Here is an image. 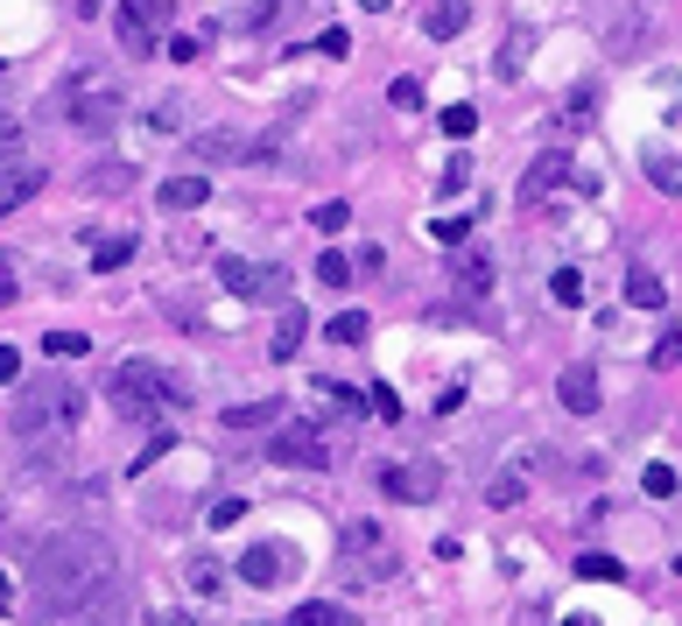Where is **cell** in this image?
I'll return each instance as SVG.
<instances>
[{
	"label": "cell",
	"mask_w": 682,
	"mask_h": 626,
	"mask_svg": "<svg viewBox=\"0 0 682 626\" xmlns=\"http://www.w3.org/2000/svg\"><path fill=\"white\" fill-rule=\"evenodd\" d=\"M0 71H8V64H0Z\"/></svg>",
	"instance_id": "cell-49"
},
{
	"label": "cell",
	"mask_w": 682,
	"mask_h": 626,
	"mask_svg": "<svg viewBox=\"0 0 682 626\" xmlns=\"http://www.w3.org/2000/svg\"><path fill=\"white\" fill-rule=\"evenodd\" d=\"M219 289L239 296V303H281V296H289V282H281V268H260V261L219 254Z\"/></svg>",
	"instance_id": "cell-3"
},
{
	"label": "cell",
	"mask_w": 682,
	"mask_h": 626,
	"mask_svg": "<svg viewBox=\"0 0 682 626\" xmlns=\"http://www.w3.org/2000/svg\"><path fill=\"white\" fill-rule=\"evenodd\" d=\"M317 50H324V56H345L352 35H345V29H324V35H317Z\"/></svg>",
	"instance_id": "cell-42"
},
{
	"label": "cell",
	"mask_w": 682,
	"mask_h": 626,
	"mask_svg": "<svg viewBox=\"0 0 682 626\" xmlns=\"http://www.w3.org/2000/svg\"><path fill=\"white\" fill-rule=\"evenodd\" d=\"M113 29H120L127 56H156V43H162V0H120V8H113Z\"/></svg>",
	"instance_id": "cell-5"
},
{
	"label": "cell",
	"mask_w": 682,
	"mask_h": 626,
	"mask_svg": "<svg viewBox=\"0 0 682 626\" xmlns=\"http://www.w3.org/2000/svg\"><path fill=\"white\" fill-rule=\"evenodd\" d=\"M640 486H648L654 500H675V486H682V479H675V465H648V479H640Z\"/></svg>",
	"instance_id": "cell-36"
},
{
	"label": "cell",
	"mask_w": 682,
	"mask_h": 626,
	"mask_svg": "<svg viewBox=\"0 0 682 626\" xmlns=\"http://www.w3.org/2000/svg\"><path fill=\"white\" fill-rule=\"evenodd\" d=\"M120 183H135V177H127V162H99L85 177V191H120Z\"/></svg>",
	"instance_id": "cell-35"
},
{
	"label": "cell",
	"mask_w": 682,
	"mask_h": 626,
	"mask_svg": "<svg viewBox=\"0 0 682 626\" xmlns=\"http://www.w3.org/2000/svg\"><path fill=\"white\" fill-rule=\"evenodd\" d=\"M225 429H268L275 423V402H239V409H219Z\"/></svg>",
	"instance_id": "cell-22"
},
{
	"label": "cell",
	"mask_w": 682,
	"mask_h": 626,
	"mask_svg": "<svg viewBox=\"0 0 682 626\" xmlns=\"http://www.w3.org/2000/svg\"><path fill=\"white\" fill-rule=\"evenodd\" d=\"M43 352H50V359H85V352H92V338H85V331H50V338H43Z\"/></svg>",
	"instance_id": "cell-28"
},
{
	"label": "cell",
	"mask_w": 682,
	"mask_h": 626,
	"mask_svg": "<svg viewBox=\"0 0 682 626\" xmlns=\"http://www.w3.org/2000/svg\"><path fill=\"white\" fill-rule=\"evenodd\" d=\"M239 514H246V500H219V507H212V521H219V528H233Z\"/></svg>",
	"instance_id": "cell-43"
},
{
	"label": "cell",
	"mask_w": 682,
	"mask_h": 626,
	"mask_svg": "<svg viewBox=\"0 0 682 626\" xmlns=\"http://www.w3.org/2000/svg\"><path fill=\"white\" fill-rule=\"evenodd\" d=\"M289 571H296V556L289 549H275V542H254L239 556V577L254 584V592H275V584H289Z\"/></svg>",
	"instance_id": "cell-9"
},
{
	"label": "cell",
	"mask_w": 682,
	"mask_h": 626,
	"mask_svg": "<svg viewBox=\"0 0 682 626\" xmlns=\"http://www.w3.org/2000/svg\"><path fill=\"white\" fill-rule=\"evenodd\" d=\"M268 465H296V471H331V450H324V436H317V429L289 423V429H275V436H268Z\"/></svg>",
	"instance_id": "cell-6"
},
{
	"label": "cell",
	"mask_w": 682,
	"mask_h": 626,
	"mask_svg": "<svg viewBox=\"0 0 682 626\" xmlns=\"http://www.w3.org/2000/svg\"><path fill=\"white\" fill-rule=\"evenodd\" d=\"M296 626H345V605H338V598H310V605H296Z\"/></svg>",
	"instance_id": "cell-25"
},
{
	"label": "cell",
	"mask_w": 682,
	"mask_h": 626,
	"mask_svg": "<svg viewBox=\"0 0 682 626\" xmlns=\"http://www.w3.org/2000/svg\"><path fill=\"white\" fill-rule=\"evenodd\" d=\"M8 303H22V289H14V275H0V310H8Z\"/></svg>",
	"instance_id": "cell-46"
},
{
	"label": "cell",
	"mask_w": 682,
	"mask_h": 626,
	"mask_svg": "<svg viewBox=\"0 0 682 626\" xmlns=\"http://www.w3.org/2000/svg\"><path fill=\"white\" fill-rule=\"evenodd\" d=\"M556 183H571V156H542L535 169H528V183H521V198H528V204H542L548 191H556Z\"/></svg>",
	"instance_id": "cell-15"
},
{
	"label": "cell",
	"mask_w": 682,
	"mask_h": 626,
	"mask_svg": "<svg viewBox=\"0 0 682 626\" xmlns=\"http://www.w3.org/2000/svg\"><path fill=\"white\" fill-rule=\"evenodd\" d=\"M429 240H437V246H458V240H471V225H465V219H437V225H429Z\"/></svg>",
	"instance_id": "cell-38"
},
{
	"label": "cell",
	"mask_w": 682,
	"mask_h": 626,
	"mask_svg": "<svg viewBox=\"0 0 682 626\" xmlns=\"http://www.w3.org/2000/svg\"><path fill=\"white\" fill-rule=\"evenodd\" d=\"M106 402L127 415V423H141V415H156L162 402H177V381L156 367V359H127V367L106 373Z\"/></svg>",
	"instance_id": "cell-2"
},
{
	"label": "cell",
	"mask_w": 682,
	"mask_h": 626,
	"mask_svg": "<svg viewBox=\"0 0 682 626\" xmlns=\"http://www.w3.org/2000/svg\"><path fill=\"white\" fill-rule=\"evenodd\" d=\"M113 120H120V85L78 78V92H71V127H78V135H106Z\"/></svg>",
	"instance_id": "cell-4"
},
{
	"label": "cell",
	"mask_w": 682,
	"mask_h": 626,
	"mask_svg": "<svg viewBox=\"0 0 682 626\" xmlns=\"http://www.w3.org/2000/svg\"><path fill=\"white\" fill-rule=\"evenodd\" d=\"M29 571H35V598H43V613L85 619L92 598L113 584V549H106L99 535H85V528H64V535L35 542Z\"/></svg>",
	"instance_id": "cell-1"
},
{
	"label": "cell",
	"mask_w": 682,
	"mask_h": 626,
	"mask_svg": "<svg viewBox=\"0 0 682 626\" xmlns=\"http://www.w3.org/2000/svg\"><path fill=\"white\" fill-rule=\"evenodd\" d=\"M577 577H592V584H612V577H627V571H619V556H577Z\"/></svg>",
	"instance_id": "cell-32"
},
{
	"label": "cell",
	"mask_w": 682,
	"mask_h": 626,
	"mask_svg": "<svg viewBox=\"0 0 682 626\" xmlns=\"http://www.w3.org/2000/svg\"><path fill=\"white\" fill-rule=\"evenodd\" d=\"M127 261H135V240H99V246H92V275H113V268H127Z\"/></svg>",
	"instance_id": "cell-20"
},
{
	"label": "cell",
	"mask_w": 682,
	"mask_h": 626,
	"mask_svg": "<svg viewBox=\"0 0 682 626\" xmlns=\"http://www.w3.org/2000/svg\"><path fill=\"white\" fill-rule=\"evenodd\" d=\"M627 303H640V310H661V303H669V289H661L654 268H633V275H627Z\"/></svg>",
	"instance_id": "cell-18"
},
{
	"label": "cell",
	"mask_w": 682,
	"mask_h": 626,
	"mask_svg": "<svg viewBox=\"0 0 682 626\" xmlns=\"http://www.w3.org/2000/svg\"><path fill=\"white\" fill-rule=\"evenodd\" d=\"M331 338H338V346H366V338H373V317H366V310H338V317H331Z\"/></svg>",
	"instance_id": "cell-21"
},
{
	"label": "cell",
	"mask_w": 682,
	"mask_h": 626,
	"mask_svg": "<svg viewBox=\"0 0 682 626\" xmlns=\"http://www.w3.org/2000/svg\"><path fill=\"white\" fill-rule=\"evenodd\" d=\"M14 373H22V352H14V346H0V388H8Z\"/></svg>",
	"instance_id": "cell-44"
},
{
	"label": "cell",
	"mask_w": 682,
	"mask_h": 626,
	"mask_svg": "<svg viewBox=\"0 0 682 626\" xmlns=\"http://www.w3.org/2000/svg\"><path fill=\"white\" fill-rule=\"evenodd\" d=\"M317 282H324V289H345V282H352V261L338 254V246H324V254H317Z\"/></svg>",
	"instance_id": "cell-26"
},
{
	"label": "cell",
	"mask_w": 682,
	"mask_h": 626,
	"mask_svg": "<svg viewBox=\"0 0 682 626\" xmlns=\"http://www.w3.org/2000/svg\"><path fill=\"white\" fill-rule=\"evenodd\" d=\"M302 331H310V317H302V303L281 296V317H275V338H268V359H296Z\"/></svg>",
	"instance_id": "cell-13"
},
{
	"label": "cell",
	"mask_w": 682,
	"mask_h": 626,
	"mask_svg": "<svg viewBox=\"0 0 682 626\" xmlns=\"http://www.w3.org/2000/svg\"><path fill=\"white\" fill-rule=\"evenodd\" d=\"M35 191H43V169H29V162H0V219H8L14 204H29Z\"/></svg>",
	"instance_id": "cell-11"
},
{
	"label": "cell",
	"mask_w": 682,
	"mask_h": 626,
	"mask_svg": "<svg viewBox=\"0 0 682 626\" xmlns=\"http://www.w3.org/2000/svg\"><path fill=\"white\" fill-rule=\"evenodd\" d=\"M366 415H387V423H394V415H402V394H394L387 381H373L366 388Z\"/></svg>",
	"instance_id": "cell-31"
},
{
	"label": "cell",
	"mask_w": 682,
	"mask_h": 626,
	"mask_svg": "<svg viewBox=\"0 0 682 626\" xmlns=\"http://www.w3.org/2000/svg\"><path fill=\"white\" fill-rule=\"evenodd\" d=\"M381 492L387 500H437L444 492V465H429V458H415V465H381Z\"/></svg>",
	"instance_id": "cell-7"
},
{
	"label": "cell",
	"mask_w": 682,
	"mask_h": 626,
	"mask_svg": "<svg viewBox=\"0 0 682 626\" xmlns=\"http://www.w3.org/2000/svg\"><path fill=\"white\" fill-rule=\"evenodd\" d=\"M14 141H22V120H8V113H0V156H8Z\"/></svg>",
	"instance_id": "cell-45"
},
{
	"label": "cell",
	"mask_w": 682,
	"mask_h": 626,
	"mask_svg": "<svg viewBox=\"0 0 682 626\" xmlns=\"http://www.w3.org/2000/svg\"><path fill=\"white\" fill-rule=\"evenodd\" d=\"M366 8H394V0H366Z\"/></svg>",
	"instance_id": "cell-48"
},
{
	"label": "cell",
	"mask_w": 682,
	"mask_h": 626,
	"mask_svg": "<svg viewBox=\"0 0 682 626\" xmlns=\"http://www.w3.org/2000/svg\"><path fill=\"white\" fill-rule=\"evenodd\" d=\"M548 296H556L563 310H577V303H584V275L577 268H556V275H548Z\"/></svg>",
	"instance_id": "cell-27"
},
{
	"label": "cell",
	"mask_w": 682,
	"mask_h": 626,
	"mask_svg": "<svg viewBox=\"0 0 682 626\" xmlns=\"http://www.w3.org/2000/svg\"><path fill=\"white\" fill-rule=\"evenodd\" d=\"M450 254H458V289H465V296H486V282H492V261L479 254V246H465V240L450 246Z\"/></svg>",
	"instance_id": "cell-16"
},
{
	"label": "cell",
	"mask_w": 682,
	"mask_h": 626,
	"mask_svg": "<svg viewBox=\"0 0 682 626\" xmlns=\"http://www.w3.org/2000/svg\"><path fill=\"white\" fill-rule=\"evenodd\" d=\"M592 99H598V92H592V85H577V92H571V106H563V127H584V120H592Z\"/></svg>",
	"instance_id": "cell-37"
},
{
	"label": "cell",
	"mask_w": 682,
	"mask_h": 626,
	"mask_svg": "<svg viewBox=\"0 0 682 626\" xmlns=\"http://www.w3.org/2000/svg\"><path fill=\"white\" fill-rule=\"evenodd\" d=\"M8 605H14V592H8V584H0V613H8Z\"/></svg>",
	"instance_id": "cell-47"
},
{
	"label": "cell",
	"mask_w": 682,
	"mask_h": 626,
	"mask_svg": "<svg viewBox=\"0 0 682 626\" xmlns=\"http://www.w3.org/2000/svg\"><path fill=\"white\" fill-rule=\"evenodd\" d=\"M471 22V0H429V14H423V35H437V43H450V35H465Z\"/></svg>",
	"instance_id": "cell-14"
},
{
	"label": "cell",
	"mask_w": 682,
	"mask_h": 626,
	"mask_svg": "<svg viewBox=\"0 0 682 626\" xmlns=\"http://www.w3.org/2000/svg\"><path fill=\"white\" fill-rule=\"evenodd\" d=\"M556 402L571 409V415H598V367H592V359L563 367V381H556Z\"/></svg>",
	"instance_id": "cell-10"
},
{
	"label": "cell",
	"mask_w": 682,
	"mask_h": 626,
	"mask_svg": "<svg viewBox=\"0 0 682 626\" xmlns=\"http://www.w3.org/2000/svg\"><path fill=\"white\" fill-rule=\"evenodd\" d=\"M156 198L169 204V212H198V204L212 198V183H204V177H169V183H162Z\"/></svg>",
	"instance_id": "cell-17"
},
{
	"label": "cell",
	"mask_w": 682,
	"mask_h": 626,
	"mask_svg": "<svg viewBox=\"0 0 682 626\" xmlns=\"http://www.w3.org/2000/svg\"><path fill=\"white\" fill-rule=\"evenodd\" d=\"M521 492H528L521 479H492V486H486V500H492V507H514V500H521Z\"/></svg>",
	"instance_id": "cell-39"
},
{
	"label": "cell",
	"mask_w": 682,
	"mask_h": 626,
	"mask_svg": "<svg viewBox=\"0 0 682 626\" xmlns=\"http://www.w3.org/2000/svg\"><path fill=\"white\" fill-rule=\"evenodd\" d=\"M528 50H535V29H514V35H507V50H500V78H521Z\"/></svg>",
	"instance_id": "cell-24"
},
{
	"label": "cell",
	"mask_w": 682,
	"mask_h": 626,
	"mask_svg": "<svg viewBox=\"0 0 682 626\" xmlns=\"http://www.w3.org/2000/svg\"><path fill=\"white\" fill-rule=\"evenodd\" d=\"M387 99L402 106V113H415V106H423V85H415V78H394V92H387Z\"/></svg>",
	"instance_id": "cell-40"
},
{
	"label": "cell",
	"mask_w": 682,
	"mask_h": 626,
	"mask_svg": "<svg viewBox=\"0 0 682 626\" xmlns=\"http://www.w3.org/2000/svg\"><path fill=\"white\" fill-rule=\"evenodd\" d=\"M324 402H331L338 415H366V394H359V388H338V381H324Z\"/></svg>",
	"instance_id": "cell-34"
},
{
	"label": "cell",
	"mask_w": 682,
	"mask_h": 626,
	"mask_svg": "<svg viewBox=\"0 0 682 626\" xmlns=\"http://www.w3.org/2000/svg\"><path fill=\"white\" fill-rule=\"evenodd\" d=\"M191 148L204 162H254V156H268V141H239V135H225V127H219V135H198Z\"/></svg>",
	"instance_id": "cell-12"
},
{
	"label": "cell",
	"mask_w": 682,
	"mask_h": 626,
	"mask_svg": "<svg viewBox=\"0 0 682 626\" xmlns=\"http://www.w3.org/2000/svg\"><path fill=\"white\" fill-rule=\"evenodd\" d=\"M183 584H191L198 598H212L219 584H225V571H219V556H191V563H183Z\"/></svg>",
	"instance_id": "cell-19"
},
{
	"label": "cell",
	"mask_w": 682,
	"mask_h": 626,
	"mask_svg": "<svg viewBox=\"0 0 682 626\" xmlns=\"http://www.w3.org/2000/svg\"><path fill=\"white\" fill-rule=\"evenodd\" d=\"M465 183H471V162H450V169H444V198H458Z\"/></svg>",
	"instance_id": "cell-41"
},
{
	"label": "cell",
	"mask_w": 682,
	"mask_h": 626,
	"mask_svg": "<svg viewBox=\"0 0 682 626\" xmlns=\"http://www.w3.org/2000/svg\"><path fill=\"white\" fill-rule=\"evenodd\" d=\"M648 183H654V191H682V162H675V148H669V156H661V148H654V156H648Z\"/></svg>",
	"instance_id": "cell-23"
},
{
	"label": "cell",
	"mask_w": 682,
	"mask_h": 626,
	"mask_svg": "<svg viewBox=\"0 0 682 626\" xmlns=\"http://www.w3.org/2000/svg\"><path fill=\"white\" fill-rule=\"evenodd\" d=\"M50 415H56V423H78V394H71V388H29L22 394V409H14V423H22V429H35V423H50Z\"/></svg>",
	"instance_id": "cell-8"
},
{
	"label": "cell",
	"mask_w": 682,
	"mask_h": 626,
	"mask_svg": "<svg viewBox=\"0 0 682 626\" xmlns=\"http://www.w3.org/2000/svg\"><path fill=\"white\" fill-rule=\"evenodd\" d=\"M648 359H654V367H661V373H675V359H682V331L669 325V331H661V338H654V352H648Z\"/></svg>",
	"instance_id": "cell-33"
},
{
	"label": "cell",
	"mask_w": 682,
	"mask_h": 626,
	"mask_svg": "<svg viewBox=\"0 0 682 626\" xmlns=\"http://www.w3.org/2000/svg\"><path fill=\"white\" fill-rule=\"evenodd\" d=\"M444 135L450 141H471V135H479V113H471V106H444Z\"/></svg>",
	"instance_id": "cell-30"
},
{
	"label": "cell",
	"mask_w": 682,
	"mask_h": 626,
	"mask_svg": "<svg viewBox=\"0 0 682 626\" xmlns=\"http://www.w3.org/2000/svg\"><path fill=\"white\" fill-rule=\"evenodd\" d=\"M310 225H317V233H345V225H352V204H345V198L317 204V212H310Z\"/></svg>",
	"instance_id": "cell-29"
}]
</instances>
